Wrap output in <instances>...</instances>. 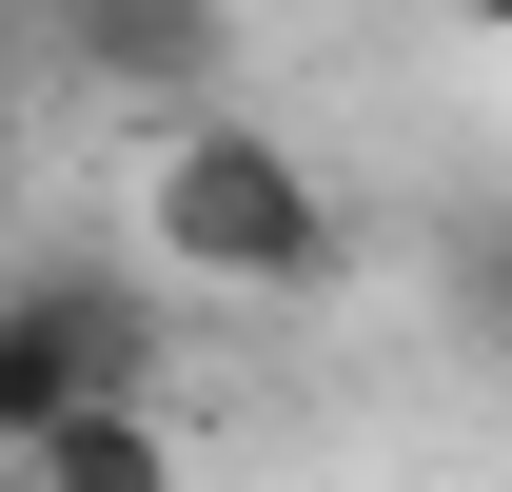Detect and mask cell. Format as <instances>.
I'll list each match as a JSON object with an SVG mask.
<instances>
[{
    "mask_svg": "<svg viewBox=\"0 0 512 492\" xmlns=\"http://www.w3.org/2000/svg\"><path fill=\"white\" fill-rule=\"evenodd\" d=\"M0 492H20V473H0Z\"/></svg>",
    "mask_w": 512,
    "mask_h": 492,
    "instance_id": "cell-9",
    "label": "cell"
},
{
    "mask_svg": "<svg viewBox=\"0 0 512 492\" xmlns=\"http://www.w3.org/2000/svg\"><path fill=\"white\" fill-rule=\"evenodd\" d=\"M20 79H40V40H20V0H0V99H20Z\"/></svg>",
    "mask_w": 512,
    "mask_h": 492,
    "instance_id": "cell-6",
    "label": "cell"
},
{
    "mask_svg": "<svg viewBox=\"0 0 512 492\" xmlns=\"http://www.w3.org/2000/svg\"><path fill=\"white\" fill-rule=\"evenodd\" d=\"M0 473H20V492H197V473H178V414H158V394H99V414L20 433Z\"/></svg>",
    "mask_w": 512,
    "mask_h": 492,
    "instance_id": "cell-4",
    "label": "cell"
},
{
    "mask_svg": "<svg viewBox=\"0 0 512 492\" xmlns=\"http://www.w3.org/2000/svg\"><path fill=\"white\" fill-rule=\"evenodd\" d=\"M158 374H178V335H158L138 256H0V453L99 394H158Z\"/></svg>",
    "mask_w": 512,
    "mask_h": 492,
    "instance_id": "cell-2",
    "label": "cell"
},
{
    "mask_svg": "<svg viewBox=\"0 0 512 492\" xmlns=\"http://www.w3.org/2000/svg\"><path fill=\"white\" fill-rule=\"evenodd\" d=\"M434 20H473V40H512V0H434Z\"/></svg>",
    "mask_w": 512,
    "mask_h": 492,
    "instance_id": "cell-7",
    "label": "cell"
},
{
    "mask_svg": "<svg viewBox=\"0 0 512 492\" xmlns=\"http://www.w3.org/2000/svg\"><path fill=\"white\" fill-rule=\"evenodd\" d=\"M20 40H40V79L119 99V119H217L237 0H20Z\"/></svg>",
    "mask_w": 512,
    "mask_h": 492,
    "instance_id": "cell-3",
    "label": "cell"
},
{
    "mask_svg": "<svg viewBox=\"0 0 512 492\" xmlns=\"http://www.w3.org/2000/svg\"><path fill=\"white\" fill-rule=\"evenodd\" d=\"M138 276H178V296H335L355 217L276 119L217 99V119H158V158H138Z\"/></svg>",
    "mask_w": 512,
    "mask_h": 492,
    "instance_id": "cell-1",
    "label": "cell"
},
{
    "mask_svg": "<svg viewBox=\"0 0 512 492\" xmlns=\"http://www.w3.org/2000/svg\"><path fill=\"white\" fill-rule=\"evenodd\" d=\"M434 296H453V335L512 374V197H473V217L434 237Z\"/></svg>",
    "mask_w": 512,
    "mask_h": 492,
    "instance_id": "cell-5",
    "label": "cell"
},
{
    "mask_svg": "<svg viewBox=\"0 0 512 492\" xmlns=\"http://www.w3.org/2000/svg\"><path fill=\"white\" fill-rule=\"evenodd\" d=\"M0 217H20V158H0Z\"/></svg>",
    "mask_w": 512,
    "mask_h": 492,
    "instance_id": "cell-8",
    "label": "cell"
}]
</instances>
